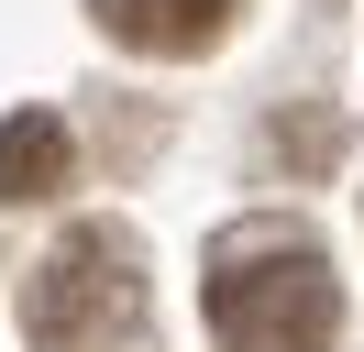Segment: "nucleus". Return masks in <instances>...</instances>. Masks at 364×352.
Returning a JSON list of instances; mask_svg holds the SVG:
<instances>
[{
  "label": "nucleus",
  "mask_w": 364,
  "mask_h": 352,
  "mask_svg": "<svg viewBox=\"0 0 364 352\" xmlns=\"http://www.w3.org/2000/svg\"><path fill=\"white\" fill-rule=\"evenodd\" d=\"M342 330V275L309 231H232L210 253V341L221 352H331Z\"/></svg>",
  "instance_id": "obj_1"
},
{
  "label": "nucleus",
  "mask_w": 364,
  "mask_h": 352,
  "mask_svg": "<svg viewBox=\"0 0 364 352\" xmlns=\"http://www.w3.org/2000/svg\"><path fill=\"white\" fill-rule=\"evenodd\" d=\"M23 341L33 352H144V242L122 220H77L23 275Z\"/></svg>",
  "instance_id": "obj_2"
},
{
  "label": "nucleus",
  "mask_w": 364,
  "mask_h": 352,
  "mask_svg": "<svg viewBox=\"0 0 364 352\" xmlns=\"http://www.w3.org/2000/svg\"><path fill=\"white\" fill-rule=\"evenodd\" d=\"M89 11H100V33L133 44V55H210L243 0H89Z\"/></svg>",
  "instance_id": "obj_3"
},
{
  "label": "nucleus",
  "mask_w": 364,
  "mask_h": 352,
  "mask_svg": "<svg viewBox=\"0 0 364 352\" xmlns=\"http://www.w3.org/2000/svg\"><path fill=\"white\" fill-rule=\"evenodd\" d=\"M77 176V143L55 110H11L0 121V209H33V198H55Z\"/></svg>",
  "instance_id": "obj_4"
}]
</instances>
